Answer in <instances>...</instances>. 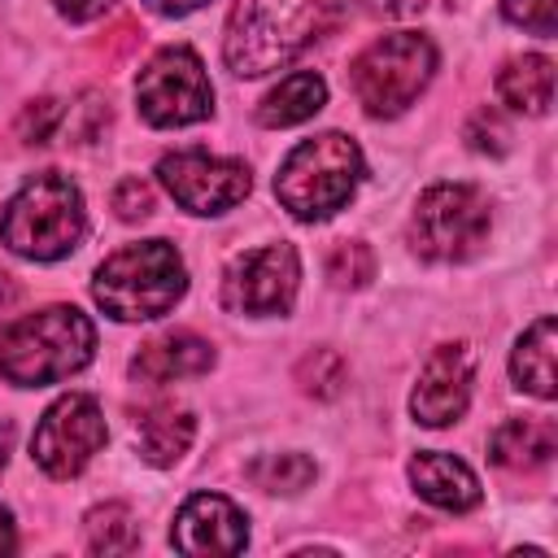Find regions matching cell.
Segmentation results:
<instances>
[{
	"label": "cell",
	"instance_id": "obj_12",
	"mask_svg": "<svg viewBox=\"0 0 558 558\" xmlns=\"http://www.w3.org/2000/svg\"><path fill=\"white\" fill-rule=\"evenodd\" d=\"M471 379H475L471 344H440L418 371V384H414V397H410V414L423 427L458 423L466 401H471Z\"/></svg>",
	"mask_w": 558,
	"mask_h": 558
},
{
	"label": "cell",
	"instance_id": "obj_9",
	"mask_svg": "<svg viewBox=\"0 0 558 558\" xmlns=\"http://www.w3.org/2000/svg\"><path fill=\"white\" fill-rule=\"evenodd\" d=\"M105 436L109 432H105V414H100L96 397L65 392L44 410V418L31 436V453L52 480H70L105 449Z\"/></svg>",
	"mask_w": 558,
	"mask_h": 558
},
{
	"label": "cell",
	"instance_id": "obj_16",
	"mask_svg": "<svg viewBox=\"0 0 558 558\" xmlns=\"http://www.w3.org/2000/svg\"><path fill=\"white\" fill-rule=\"evenodd\" d=\"M558 427L549 418H506L488 436V458L506 471H536L554 458Z\"/></svg>",
	"mask_w": 558,
	"mask_h": 558
},
{
	"label": "cell",
	"instance_id": "obj_34",
	"mask_svg": "<svg viewBox=\"0 0 558 558\" xmlns=\"http://www.w3.org/2000/svg\"><path fill=\"white\" fill-rule=\"evenodd\" d=\"M17 301V288H13V279L9 275H0V310H9Z\"/></svg>",
	"mask_w": 558,
	"mask_h": 558
},
{
	"label": "cell",
	"instance_id": "obj_20",
	"mask_svg": "<svg viewBox=\"0 0 558 558\" xmlns=\"http://www.w3.org/2000/svg\"><path fill=\"white\" fill-rule=\"evenodd\" d=\"M327 100V83L314 70H296L288 74L279 87H270L257 105V122L262 126H296L305 118H314Z\"/></svg>",
	"mask_w": 558,
	"mask_h": 558
},
{
	"label": "cell",
	"instance_id": "obj_22",
	"mask_svg": "<svg viewBox=\"0 0 558 558\" xmlns=\"http://www.w3.org/2000/svg\"><path fill=\"white\" fill-rule=\"evenodd\" d=\"M244 475L262 493H301L314 480V462L305 453H262L244 466Z\"/></svg>",
	"mask_w": 558,
	"mask_h": 558
},
{
	"label": "cell",
	"instance_id": "obj_29",
	"mask_svg": "<svg viewBox=\"0 0 558 558\" xmlns=\"http://www.w3.org/2000/svg\"><path fill=\"white\" fill-rule=\"evenodd\" d=\"M52 4H57V13L70 17V22H92V17H100L113 0H52Z\"/></svg>",
	"mask_w": 558,
	"mask_h": 558
},
{
	"label": "cell",
	"instance_id": "obj_33",
	"mask_svg": "<svg viewBox=\"0 0 558 558\" xmlns=\"http://www.w3.org/2000/svg\"><path fill=\"white\" fill-rule=\"evenodd\" d=\"M9 449H13V423H0V471L9 462Z\"/></svg>",
	"mask_w": 558,
	"mask_h": 558
},
{
	"label": "cell",
	"instance_id": "obj_14",
	"mask_svg": "<svg viewBox=\"0 0 558 558\" xmlns=\"http://www.w3.org/2000/svg\"><path fill=\"white\" fill-rule=\"evenodd\" d=\"M214 366V344L192 336V331H166L148 340L131 357V375L140 384H170V379H192Z\"/></svg>",
	"mask_w": 558,
	"mask_h": 558
},
{
	"label": "cell",
	"instance_id": "obj_4",
	"mask_svg": "<svg viewBox=\"0 0 558 558\" xmlns=\"http://www.w3.org/2000/svg\"><path fill=\"white\" fill-rule=\"evenodd\" d=\"M83 227H87L83 192H78L65 174L44 170V174L26 179V183L17 187V196L4 205L0 240H4L17 257L57 262V257H65V253L78 248Z\"/></svg>",
	"mask_w": 558,
	"mask_h": 558
},
{
	"label": "cell",
	"instance_id": "obj_30",
	"mask_svg": "<svg viewBox=\"0 0 558 558\" xmlns=\"http://www.w3.org/2000/svg\"><path fill=\"white\" fill-rule=\"evenodd\" d=\"M144 4L157 9V13H166V17H183V13H192V9H201L209 0H144Z\"/></svg>",
	"mask_w": 558,
	"mask_h": 558
},
{
	"label": "cell",
	"instance_id": "obj_27",
	"mask_svg": "<svg viewBox=\"0 0 558 558\" xmlns=\"http://www.w3.org/2000/svg\"><path fill=\"white\" fill-rule=\"evenodd\" d=\"M466 140H471V148L475 153H493V157H501L510 144V131H506V122L493 113V109H480L471 122H466Z\"/></svg>",
	"mask_w": 558,
	"mask_h": 558
},
{
	"label": "cell",
	"instance_id": "obj_24",
	"mask_svg": "<svg viewBox=\"0 0 558 558\" xmlns=\"http://www.w3.org/2000/svg\"><path fill=\"white\" fill-rule=\"evenodd\" d=\"M327 279L336 288H362L375 279V253L362 240H340L327 253Z\"/></svg>",
	"mask_w": 558,
	"mask_h": 558
},
{
	"label": "cell",
	"instance_id": "obj_28",
	"mask_svg": "<svg viewBox=\"0 0 558 558\" xmlns=\"http://www.w3.org/2000/svg\"><path fill=\"white\" fill-rule=\"evenodd\" d=\"M113 209H118L122 222L148 218V214H153V187H148L144 179H122V183L113 187Z\"/></svg>",
	"mask_w": 558,
	"mask_h": 558
},
{
	"label": "cell",
	"instance_id": "obj_18",
	"mask_svg": "<svg viewBox=\"0 0 558 558\" xmlns=\"http://www.w3.org/2000/svg\"><path fill=\"white\" fill-rule=\"evenodd\" d=\"M497 96H501V105H510L519 113H532V118L545 113L554 105V61L541 52L506 61L497 74Z\"/></svg>",
	"mask_w": 558,
	"mask_h": 558
},
{
	"label": "cell",
	"instance_id": "obj_19",
	"mask_svg": "<svg viewBox=\"0 0 558 558\" xmlns=\"http://www.w3.org/2000/svg\"><path fill=\"white\" fill-rule=\"evenodd\" d=\"M196 436V418L174 405H157L135 423V445L148 466H174Z\"/></svg>",
	"mask_w": 558,
	"mask_h": 558
},
{
	"label": "cell",
	"instance_id": "obj_26",
	"mask_svg": "<svg viewBox=\"0 0 558 558\" xmlns=\"http://www.w3.org/2000/svg\"><path fill=\"white\" fill-rule=\"evenodd\" d=\"M501 13L536 35H554L558 31V0H501Z\"/></svg>",
	"mask_w": 558,
	"mask_h": 558
},
{
	"label": "cell",
	"instance_id": "obj_31",
	"mask_svg": "<svg viewBox=\"0 0 558 558\" xmlns=\"http://www.w3.org/2000/svg\"><path fill=\"white\" fill-rule=\"evenodd\" d=\"M375 4H379L384 13H392V17H414L427 0H375Z\"/></svg>",
	"mask_w": 558,
	"mask_h": 558
},
{
	"label": "cell",
	"instance_id": "obj_25",
	"mask_svg": "<svg viewBox=\"0 0 558 558\" xmlns=\"http://www.w3.org/2000/svg\"><path fill=\"white\" fill-rule=\"evenodd\" d=\"M61 100H31L22 113H17V140L22 144H48L52 140V131L61 126Z\"/></svg>",
	"mask_w": 558,
	"mask_h": 558
},
{
	"label": "cell",
	"instance_id": "obj_15",
	"mask_svg": "<svg viewBox=\"0 0 558 558\" xmlns=\"http://www.w3.org/2000/svg\"><path fill=\"white\" fill-rule=\"evenodd\" d=\"M410 484L423 501H432L436 510H449V514H462L480 501V480L453 453H436V449L414 453L410 458Z\"/></svg>",
	"mask_w": 558,
	"mask_h": 558
},
{
	"label": "cell",
	"instance_id": "obj_5",
	"mask_svg": "<svg viewBox=\"0 0 558 558\" xmlns=\"http://www.w3.org/2000/svg\"><path fill=\"white\" fill-rule=\"evenodd\" d=\"M357 179H362V148L340 131H323L314 140H301L283 157L275 174V196L292 218L318 222L353 196Z\"/></svg>",
	"mask_w": 558,
	"mask_h": 558
},
{
	"label": "cell",
	"instance_id": "obj_11",
	"mask_svg": "<svg viewBox=\"0 0 558 558\" xmlns=\"http://www.w3.org/2000/svg\"><path fill=\"white\" fill-rule=\"evenodd\" d=\"M301 283V262L292 244H266L240 253L222 275V305L235 314H288Z\"/></svg>",
	"mask_w": 558,
	"mask_h": 558
},
{
	"label": "cell",
	"instance_id": "obj_13",
	"mask_svg": "<svg viewBox=\"0 0 558 558\" xmlns=\"http://www.w3.org/2000/svg\"><path fill=\"white\" fill-rule=\"evenodd\" d=\"M170 545L179 554H240L248 545V519L231 497L196 493L179 506Z\"/></svg>",
	"mask_w": 558,
	"mask_h": 558
},
{
	"label": "cell",
	"instance_id": "obj_23",
	"mask_svg": "<svg viewBox=\"0 0 558 558\" xmlns=\"http://www.w3.org/2000/svg\"><path fill=\"white\" fill-rule=\"evenodd\" d=\"M344 379H349V366H344V357L336 353V349H314V353H305L301 357V366H296V384L310 392V397H336L340 388H344Z\"/></svg>",
	"mask_w": 558,
	"mask_h": 558
},
{
	"label": "cell",
	"instance_id": "obj_3",
	"mask_svg": "<svg viewBox=\"0 0 558 558\" xmlns=\"http://www.w3.org/2000/svg\"><path fill=\"white\" fill-rule=\"evenodd\" d=\"M187 292L183 257L170 240H140L118 248L96 266L92 296L96 305L118 323H144L174 310V301Z\"/></svg>",
	"mask_w": 558,
	"mask_h": 558
},
{
	"label": "cell",
	"instance_id": "obj_2",
	"mask_svg": "<svg viewBox=\"0 0 558 558\" xmlns=\"http://www.w3.org/2000/svg\"><path fill=\"white\" fill-rule=\"evenodd\" d=\"M96 327L74 305H48L0 331V379L17 388L57 384L92 362Z\"/></svg>",
	"mask_w": 558,
	"mask_h": 558
},
{
	"label": "cell",
	"instance_id": "obj_8",
	"mask_svg": "<svg viewBox=\"0 0 558 558\" xmlns=\"http://www.w3.org/2000/svg\"><path fill=\"white\" fill-rule=\"evenodd\" d=\"M135 105L148 126H187L209 118L214 87L192 48H161L135 78Z\"/></svg>",
	"mask_w": 558,
	"mask_h": 558
},
{
	"label": "cell",
	"instance_id": "obj_10",
	"mask_svg": "<svg viewBox=\"0 0 558 558\" xmlns=\"http://www.w3.org/2000/svg\"><path fill=\"white\" fill-rule=\"evenodd\" d=\"M157 174L166 183V192L187 209V214H222L231 205H240L253 187L248 166L231 161V157H209L201 148H183V153H166L157 161Z\"/></svg>",
	"mask_w": 558,
	"mask_h": 558
},
{
	"label": "cell",
	"instance_id": "obj_7",
	"mask_svg": "<svg viewBox=\"0 0 558 558\" xmlns=\"http://www.w3.org/2000/svg\"><path fill=\"white\" fill-rule=\"evenodd\" d=\"M405 235L427 262H466L488 240V201L471 183H436L418 196Z\"/></svg>",
	"mask_w": 558,
	"mask_h": 558
},
{
	"label": "cell",
	"instance_id": "obj_21",
	"mask_svg": "<svg viewBox=\"0 0 558 558\" xmlns=\"http://www.w3.org/2000/svg\"><path fill=\"white\" fill-rule=\"evenodd\" d=\"M83 532H87V549H92V554H105V558L131 554V549L140 545V523H135L131 506H122V501L96 506V510L83 519Z\"/></svg>",
	"mask_w": 558,
	"mask_h": 558
},
{
	"label": "cell",
	"instance_id": "obj_6",
	"mask_svg": "<svg viewBox=\"0 0 558 558\" xmlns=\"http://www.w3.org/2000/svg\"><path fill=\"white\" fill-rule=\"evenodd\" d=\"M432 70H436L432 39L418 35V31H397V35H384V39L366 44L353 57L349 83H353L357 105L371 118H397L432 83Z\"/></svg>",
	"mask_w": 558,
	"mask_h": 558
},
{
	"label": "cell",
	"instance_id": "obj_1",
	"mask_svg": "<svg viewBox=\"0 0 558 558\" xmlns=\"http://www.w3.org/2000/svg\"><path fill=\"white\" fill-rule=\"evenodd\" d=\"M344 4L349 0H235L222 39L231 74L257 78L288 65L344 17Z\"/></svg>",
	"mask_w": 558,
	"mask_h": 558
},
{
	"label": "cell",
	"instance_id": "obj_32",
	"mask_svg": "<svg viewBox=\"0 0 558 558\" xmlns=\"http://www.w3.org/2000/svg\"><path fill=\"white\" fill-rule=\"evenodd\" d=\"M9 549H17V532H13V514L0 506V554H9Z\"/></svg>",
	"mask_w": 558,
	"mask_h": 558
},
{
	"label": "cell",
	"instance_id": "obj_17",
	"mask_svg": "<svg viewBox=\"0 0 558 558\" xmlns=\"http://www.w3.org/2000/svg\"><path fill=\"white\" fill-rule=\"evenodd\" d=\"M554 349H558V327H554V318H536V323L519 336V344H514V353H510V375H514V384H519L523 392L541 397V401H549V397L558 392V379H554Z\"/></svg>",
	"mask_w": 558,
	"mask_h": 558
}]
</instances>
